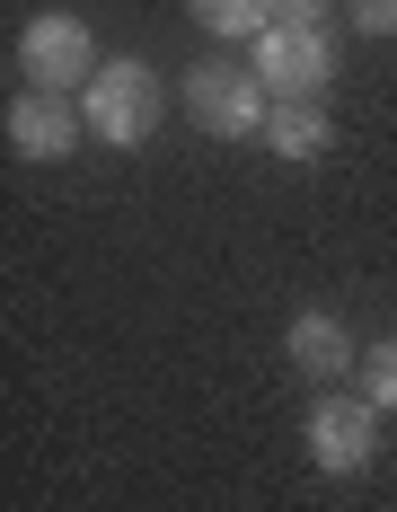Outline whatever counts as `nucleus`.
Wrapping results in <instances>:
<instances>
[{"label":"nucleus","mask_w":397,"mask_h":512,"mask_svg":"<svg viewBox=\"0 0 397 512\" xmlns=\"http://www.w3.org/2000/svg\"><path fill=\"white\" fill-rule=\"evenodd\" d=\"M186 115L221 142H265V115H274V89L256 80V62H195L186 71Z\"/></svg>","instance_id":"nucleus-1"},{"label":"nucleus","mask_w":397,"mask_h":512,"mask_svg":"<svg viewBox=\"0 0 397 512\" xmlns=\"http://www.w3.org/2000/svg\"><path fill=\"white\" fill-rule=\"evenodd\" d=\"M80 115H89V133H98V142H115V151H142L150 133H159V71H150V62H133V53L98 62V80H89Z\"/></svg>","instance_id":"nucleus-2"},{"label":"nucleus","mask_w":397,"mask_h":512,"mask_svg":"<svg viewBox=\"0 0 397 512\" xmlns=\"http://www.w3.org/2000/svg\"><path fill=\"white\" fill-rule=\"evenodd\" d=\"M18 62H27V80L36 89H89L98 80V36H89V18H71V9H45V18H27V36H18Z\"/></svg>","instance_id":"nucleus-3"},{"label":"nucleus","mask_w":397,"mask_h":512,"mask_svg":"<svg viewBox=\"0 0 397 512\" xmlns=\"http://www.w3.org/2000/svg\"><path fill=\"white\" fill-rule=\"evenodd\" d=\"M256 80H265L274 98H318V89L336 80L327 27H265V36H256Z\"/></svg>","instance_id":"nucleus-4"},{"label":"nucleus","mask_w":397,"mask_h":512,"mask_svg":"<svg viewBox=\"0 0 397 512\" xmlns=\"http://www.w3.org/2000/svg\"><path fill=\"white\" fill-rule=\"evenodd\" d=\"M309 460L327 477H353V468L380 460V407L371 398H318L309 407Z\"/></svg>","instance_id":"nucleus-5"},{"label":"nucleus","mask_w":397,"mask_h":512,"mask_svg":"<svg viewBox=\"0 0 397 512\" xmlns=\"http://www.w3.org/2000/svg\"><path fill=\"white\" fill-rule=\"evenodd\" d=\"M80 133H89V115H80L71 98H53V89L9 98V151H18V159H71V151H80Z\"/></svg>","instance_id":"nucleus-6"},{"label":"nucleus","mask_w":397,"mask_h":512,"mask_svg":"<svg viewBox=\"0 0 397 512\" xmlns=\"http://www.w3.org/2000/svg\"><path fill=\"white\" fill-rule=\"evenodd\" d=\"M327 142H336V124L318 115V98H274V115H265V151L274 159L309 168V159H327Z\"/></svg>","instance_id":"nucleus-7"},{"label":"nucleus","mask_w":397,"mask_h":512,"mask_svg":"<svg viewBox=\"0 0 397 512\" xmlns=\"http://www.w3.org/2000/svg\"><path fill=\"white\" fill-rule=\"evenodd\" d=\"M292 362L309 371V380H345L353 371V336L327 318V309H300L292 318Z\"/></svg>","instance_id":"nucleus-8"},{"label":"nucleus","mask_w":397,"mask_h":512,"mask_svg":"<svg viewBox=\"0 0 397 512\" xmlns=\"http://www.w3.org/2000/svg\"><path fill=\"white\" fill-rule=\"evenodd\" d=\"M186 9H195L203 36H221V45H248V36L274 27V0H186Z\"/></svg>","instance_id":"nucleus-9"},{"label":"nucleus","mask_w":397,"mask_h":512,"mask_svg":"<svg viewBox=\"0 0 397 512\" xmlns=\"http://www.w3.org/2000/svg\"><path fill=\"white\" fill-rule=\"evenodd\" d=\"M362 389H371V407H380V415L397 407V336H380V345H371V362H362Z\"/></svg>","instance_id":"nucleus-10"},{"label":"nucleus","mask_w":397,"mask_h":512,"mask_svg":"<svg viewBox=\"0 0 397 512\" xmlns=\"http://www.w3.org/2000/svg\"><path fill=\"white\" fill-rule=\"evenodd\" d=\"M274 27H327V0H274Z\"/></svg>","instance_id":"nucleus-11"},{"label":"nucleus","mask_w":397,"mask_h":512,"mask_svg":"<svg viewBox=\"0 0 397 512\" xmlns=\"http://www.w3.org/2000/svg\"><path fill=\"white\" fill-rule=\"evenodd\" d=\"M353 18H362L371 36H397V0H353Z\"/></svg>","instance_id":"nucleus-12"}]
</instances>
